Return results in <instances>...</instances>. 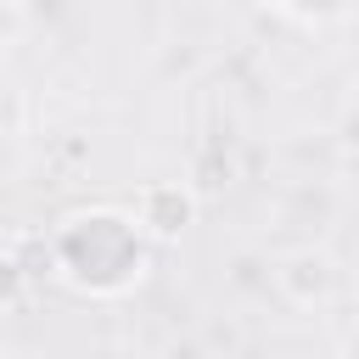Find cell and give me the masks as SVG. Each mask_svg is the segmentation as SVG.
<instances>
[{"instance_id": "3957f363", "label": "cell", "mask_w": 359, "mask_h": 359, "mask_svg": "<svg viewBox=\"0 0 359 359\" xmlns=\"http://www.w3.org/2000/svg\"><path fill=\"white\" fill-rule=\"evenodd\" d=\"M22 292H28V269H22V258H17V252H0V309L22 303Z\"/></svg>"}, {"instance_id": "277c9868", "label": "cell", "mask_w": 359, "mask_h": 359, "mask_svg": "<svg viewBox=\"0 0 359 359\" xmlns=\"http://www.w3.org/2000/svg\"><path fill=\"white\" fill-rule=\"evenodd\" d=\"M0 359H11V353H0Z\"/></svg>"}, {"instance_id": "7a4b0ae2", "label": "cell", "mask_w": 359, "mask_h": 359, "mask_svg": "<svg viewBox=\"0 0 359 359\" xmlns=\"http://www.w3.org/2000/svg\"><path fill=\"white\" fill-rule=\"evenodd\" d=\"M275 286H280L286 303L320 309V303H331V292H337V258H331L325 247H292V252H280V264H275Z\"/></svg>"}, {"instance_id": "6da1fadb", "label": "cell", "mask_w": 359, "mask_h": 359, "mask_svg": "<svg viewBox=\"0 0 359 359\" xmlns=\"http://www.w3.org/2000/svg\"><path fill=\"white\" fill-rule=\"evenodd\" d=\"M129 224L140 241H180L191 224H196V196L180 185V180H146L135 196H129Z\"/></svg>"}]
</instances>
